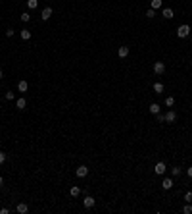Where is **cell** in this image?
Returning <instances> with one entry per match:
<instances>
[{
    "label": "cell",
    "instance_id": "cell-1",
    "mask_svg": "<svg viewBox=\"0 0 192 214\" xmlns=\"http://www.w3.org/2000/svg\"><path fill=\"white\" fill-rule=\"evenodd\" d=\"M188 35H190V27L186 25V23L179 25V29H177V37L179 39H185V37H188Z\"/></svg>",
    "mask_w": 192,
    "mask_h": 214
},
{
    "label": "cell",
    "instance_id": "cell-2",
    "mask_svg": "<svg viewBox=\"0 0 192 214\" xmlns=\"http://www.w3.org/2000/svg\"><path fill=\"white\" fill-rule=\"evenodd\" d=\"M52 14H54V12H52V8H50V6H46L42 12H40V19H42V21H48V19L52 18Z\"/></svg>",
    "mask_w": 192,
    "mask_h": 214
},
{
    "label": "cell",
    "instance_id": "cell-3",
    "mask_svg": "<svg viewBox=\"0 0 192 214\" xmlns=\"http://www.w3.org/2000/svg\"><path fill=\"white\" fill-rule=\"evenodd\" d=\"M83 204H85V208H92L96 204V199H94V197H91V195H85Z\"/></svg>",
    "mask_w": 192,
    "mask_h": 214
},
{
    "label": "cell",
    "instance_id": "cell-4",
    "mask_svg": "<svg viewBox=\"0 0 192 214\" xmlns=\"http://www.w3.org/2000/svg\"><path fill=\"white\" fill-rule=\"evenodd\" d=\"M175 122H177V112L175 110L165 112V123H175Z\"/></svg>",
    "mask_w": 192,
    "mask_h": 214
},
{
    "label": "cell",
    "instance_id": "cell-5",
    "mask_svg": "<svg viewBox=\"0 0 192 214\" xmlns=\"http://www.w3.org/2000/svg\"><path fill=\"white\" fill-rule=\"evenodd\" d=\"M165 170H167L165 162H158L156 166H154V172H156V176H163V174H165Z\"/></svg>",
    "mask_w": 192,
    "mask_h": 214
},
{
    "label": "cell",
    "instance_id": "cell-6",
    "mask_svg": "<svg viewBox=\"0 0 192 214\" xmlns=\"http://www.w3.org/2000/svg\"><path fill=\"white\" fill-rule=\"evenodd\" d=\"M163 72H165V64H163V62H154V73H156V75H161Z\"/></svg>",
    "mask_w": 192,
    "mask_h": 214
},
{
    "label": "cell",
    "instance_id": "cell-7",
    "mask_svg": "<svg viewBox=\"0 0 192 214\" xmlns=\"http://www.w3.org/2000/svg\"><path fill=\"white\" fill-rule=\"evenodd\" d=\"M75 174H77V178H87V176H88V168L87 166H79L75 170Z\"/></svg>",
    "mask_w": 192,
    "mask_h": 214
},
{
    "label": "cell",
    "instance_id": "cell-8",
    "mask_svg": "<svg viewBox=\"0 0 192 214\" xmlns=\"http://www.w3.org/2000/svg\"><path fill=\"white\" fill-rule=\"evenodd\" d=\"M15 210H18V214H27V212H29V207H27L25 203H18Z\"/></svg>",
    "mask_w": 192,
    "mask_h": 214
},
{
    "label": "cell",
    "instance_id": "cell-9",
    "mask_svg": "<svg viewBox=\"0 0 192 214\" xmlns=\"http://www.w3.org/2000/svg\"><path fill=\"white\" fill-rule=\"evenodd\" d=\"M25 106H27V100L23 97H19L18 100H15V108H18V110H25Z\"/></svg>",
    "mask_w": 192,
    "mask_h": 214
},
{
    "label": "cell",
    "instance_id": "cell-10",
    "mask_svg": "<svg viewBox=\"0 0 192 214\" xmlns=\"http://www.w3.org/2000/svg\"><path fill=\"white\" fill-rule=\"evenodd\" d=\"M27 89H29V83H27L25 79H21V81H18V91L19 93H25Z\"/></svg>",
    "mask_w": 192,
    "mask_h": 214
},
{
    "label": "cell",
    "instance_id": "cell-11",
    "mask_svg": "<svg viewBox=\"0 0 192 214\" xmlns=\"http://www.w3.org/2000/svg\"><path fill=\"white\" fill-rule=\"evenodd\" d=\"M117 56H119V58H127V56H129V46H119Z\"/></svg>",
    "mask_w": 192,
    "mask_h": 214
},
{
    "label": "cell",
    "instance_id": "cell-12",
    "mask_svg": "<svg viewBox=\"0 0 192 214\" xmlns=\"http://www.w3.org/2000/svg\"><path fill=\"white\" fill-rule=\"evenodd\" d=\"M161 15H163L165 19H171V18H173V8H163Z\"/></svg>",
    "mask_w": 192,
    "mask_h": 214
},
{
    "label": "cell",
    "instance_id": "cell-13",
    "mask_svg": "<svg viewBox=\"0 0 192 214\" xmlns=\"http://www.w3.org/2000/svg\"><path fill=\"white\" fill-rule=\"evenodd\" d=\"M161 6H163V0H152V2H150V8H152V10H160Z\"/></svg>",
    "mask_w": 192,
    "mask_h": 214
},
{
    "label": "cell",
    "instance_id": "cell-14",
    "mask_svg": "<svg viewBox=\"0 0 192 214\" xmlns=\"http://www.w3.org/2000/svg\"><path fill=\"white\" fill-rule=\"evenodd\" d=\"M161 187H163V189H171V187H173V179H171V178H165V179L161 182Z\"/></svg>",
    "mask_w": 192,
    "mask_h": 214
},
{
    "label": "cell",
    "instance_id": "cell-15",
    "mask_svg": "<svg viewBox=\"0 0 192 214\" xmlns=\"http://www.w3.org/2000/svg\"><path fill=\"white\" fill-rule=\"evenodd\" d=\"M19 37H21L23 41H29L31 39V31L29 29H21V31H19Z\"/></svg>",
    "mask_w": 192,
    "mask_h": 214
},
{
    "label": "cell",
    "instance_id": "cell-16",
    "mask_svg": "<svg viewBox=\"0 0 192 214\" xmlns=\"http://www.w3.org/2000/svg\"><path fill=\"white\" fill-rule=\"evenodd\" d=\"M148 110H150V114H154V116H156V114L160 112V104H158V102H152Z\"/></svg>",
    "mask_w": 192,
    "mask_h": 214
},
{
    "label": "cell",
    "instance_id": "cell-17",
    "mask_svg": "<svg viewBox=\"0 0 192 214\" xmlns=\"http://www.w3.org/2000/svg\"><path fill=\"white\" fill-rule=\"evenodd\" d=\"M69 195H71V197H79L81 195V187H77V185H75V187H71V189H69Z\"/></svg>",
    "mask_w": 192,
    "mask_h": 214
},
{
    "label": "cell",
    "instance_id": "cell-18",
    "mask_svg": "<svg viewBox=\"0 0 192 214\" xmlns=\"http://www.w3.org/2000/svg\"><path fill=\"white\" fill-rule=\"evenodd\" d=\"M163 89H165V87H163V83H160V81H156V83H154V91H156L158 94L163 93Z\"/></svg>",
    "mask_w": 192,
    "mask_h": 214
},
{
    "label": "cell",
    "instance_id": "cell-19",
    "mask_svg": "<svg viewBox=\"0 0 192 214\" xmlns=\"http://www.w3.org/2000/svg\"><path fill=\"white\" fill-rule=\"evenodd\" d=\"M37 6H39V0H27V8L29 10H35Z\"/></svg>",
    "mask_w": 192,
    "mask_h": 214
},
{
    "label": "cell",
    "instance_id": "cell-20",
    "mask_svg": "<svg viewBox=\"0 0 192 214\" xmlns=\"http://www.w3.org/2000/svg\"><path fill=\"white\" fill-rule=\"evenodd\" d=\"M19 19H21V21H23V23H27V21H29V19H31V15H29V12H23V14H21V15H19Z\"/></svg>",
    "mask_w": 192,
    "mask_h": 214
},
{
    "label": "cell",
    "instance_id": "cell-21",
    "mask_svg": "<svg viewBox=\"0 0 192 214\" xmlns=\"http://www.w3.org/2000/svg\"><path fill=\"white\" fill-rule=\"evenodd\" d=\"M171 174H173V178H177V176H181V174H183V170H181L179 166H175L173 170H171Z\"/></svg>",
    "mask_w": 192,
    "mask_h": 214
},
{
    "label": "cell",
    "instance_id": "cell-22",
    "mask_svg": "<svg viewBox=\"0 0 192 214\" xmlns=\"http://www.w3.org/2000/svg\"><path fill=\"white\" fill-rule=\"evenodd\" d=\"M173 104H175V97H167L165 98V106H169V108H171Z\"/></svg>",
    "mask_w": 192,
    "mask_h": 214
},
{
    "label": "cell",
    "instance_id": "cell-23",
    "mask_svg": "<svg viewBox=\"0 0 192 214\" xmlns=\"http://www.w3.org/2000/svg\"><path fill=\"white\" fill-rule=\"evenodd\" d=\"M183 212H185V214H190V212H192V204H190V203H186L185 207H183Z\"/></svg>",
    "mask_w": 192,
    "mask_h": 214
},
{
    "label": "cell",
    "instance_id": "cell-24",
    "mask_svg": "<svg viewBox=\"0 0 192 214\" xmlns=\"http://www.w3.org/2000/svg\"><path fill=\"white\" fill-rule=\"evenodd\" d=\"M146 18L148 19H152V18H156V10H152V8H150L148 12H146Z\"/></svg>",
    "mask_w": 192,
    "mask_h": 214
},
{
    "label": "cell",
    "instance_id": "cell-25",
    "mask_svg": "<svg viewBox=\"0 0 192 214\" xmlns=\"http://www.w3.org/2000/svg\"><path fill=\"white\" fill-rule=\"evenodd\" d=\"M185 201H186V203H192V191H186L185 193Z\"/></svg>",
    "mask_w": 192,
    "mask_h": 214
},
{
    "label": "cell",
    "instance_id": "cell-26",
    "mask_svg": "<svg viewBox=\"0 0 192 214\" xmlns=\"http://www.w3.org/2000/svg\"><path fill=\"white\" fill-rule=\"evenodd\" d=\"M156 116H158V122H161V123H165V114H160V112H158V114H156Z\"/></svg>",
    "mask_w": 192,
    "mask_h": 214
},
{
    "label": "cell",
    "instance_id": "cell-27",
    "mask_svg": "<svg viewBox=\"0 0 192 214\" xmlns=\"http://www.w3.org/2000/svg\"><path fill=\"white\" fill-rule=\"evenodd\" d=\"M14 98H15V94L12 93V91H8V93H6V100H14Z\"/></svg>",
    "mask_w": 192,
    "mask_h": 214
},
{
    "label": "cell",
    "instance_id": "cell-28",
    "mask_svg": "<svg viewBox=\"0 0 192 214\" xmlns=\"http://www.w3.org/2000/svg\"><path fill=\"white\" fill-rule=\"evenodd\" d=\"M14 35H15V31L12 29V27H8L6 29V37H14Z\"/></svg>",
    "mask_w": 192,
    "mask_h": 214
},
{
    "label": "cell",
    "instance_id": "cell-29",
    "mask_svg": "<svg viewBox=\"0 0 192 214\" xmlns=\"http://www.w3.org/2000/svg\"><path fill=\"white\" fill-rule=\"evenodd\" d=\"M6 162V154H4V151H0V164Z\"/></svg>",
    "mask_w": 192,
    "mask_h": 214
},
{
    "label": "cell",
    "instance_id": "cell-30",
    "mask_svg": "<svg viewBox=\"0 0 192 214\" xmlns=\"http://www.w3.org/2000/svg\"><path fill=\"white\" fill-rule=\"evenodd\" d=\"M0 214H10V208H6V207L0 208Z\"/></svg>",
    "mask_w": 192,
    "mask_h": 214
},
{
    "label": "cell",
    "instance_id": "cell-31",
    "mask_svg": "<svg viewBox=\"0 0 192 214\" xmlns=\"http://www.w3.org/2000/svg\"><path fill=\"white\" fill-rule=\"evenodd\" d=\"M188 178H192V168H188Z\"/></svg>",
    "mask_w": 192,
    "mask_h": 214
},
{
    "label": "cell",
    "instance_id": "cell-32",
    "mask_svg": "<svg viewBox=\"0 0 192 214\" xmlns=\"http://www.w3.org/2000/svg\"><path fill=\"white\" fill-rule=\"evenodd\" d=\"M4 183V178H2V176H0V185H2Z\"/></svg>",
    "mask_w": 192,
    "mask_h": 214
},
{
    "label": "cell",
    "instance_id": "cell-33",
    "mask_svg": "<svg viewBox=\"0 0 192 214\" xmlns=\"http://www.w3.org/2000/svg\"><path fill=\"white\" fill-rule=\"evenodd\" d=\"M0 79H2V69H0Z\"/></svg>",
    "mask_w": 192,
    "mask_h": 214
},
{
    "label": "cell",
    "instance_id": "cell-34",
    "mask_svg": "<svg viewBox=\"0 0 192 214\" xmlns=\"http://www.w3.org/2000/svg\"><path fill=\"white\" fill-rule=\"evenodd\" d=\"M0 2H2V0H0Z\"/></svg>",
    "mask_w": 192,
    "mask_h": 214
}]
</instances>
